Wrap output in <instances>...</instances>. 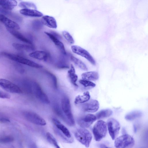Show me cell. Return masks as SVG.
<instances>
[{"instance_id": "cell-1", "label": "cell", "mask_w": 148, "mask_h": 148, "mask_svg": "<svg viewBox=\"0 0 148 148\" xmlns=\"http://www.w3.org/2000/svg\"><path fill=\"white\" fill-rule=\"evenodd\" d=\"M74 135L79 142L86 147H89L92 140V136L88 130L82 127L78 128L75 131Z\"/></svg>"}, {"instance_id": "cell-2", "label": "cell", "mask_w": 148, "mask_h": 148, "mask_svg": "<svg viewBox=\"0 0 148 148\" xmlns=\"http://www.w3.org/2000/svg\"><path fill=\"white\" fill-rule=\"evenodd\" d=\"M61 104L62 111L67 120V124L70 126L73 125L75 122L71 110L70 101L68 97H63Z\"/></svg>"}, {"instance_id": "cell-3", "label": "cell", "mask_w": 148, "mask_h": 148, "mask_svg": "<svg viewBox=\"0 0 148 148\" xmlns=\"http://www.w3.org/2000/svg\"><path fill=\"white\" fill-rule=\"evenodd\" d=\"M1 54L3 56L11 60L32 67L40 68L42 66L41 65L33 61L18 55L6 52H2Z\"/></svg>"}, {"instance_id": "cell-4", "label": "cell", "mask_w": 148, "mask_h": 148, "mask_svg": "<svg viewBox=\"0 0 148 148\" xmlns=\"http://www.w3.org/2000/svg\"><path fill=\"white\" fill-rule=\"evenodd\" d=\"M92 132L95 140L99 141L104 138L107 134V124L105 121L99 120L94 125Z\"/></svg>"}, {"instance_id": "cell-5", "label": "cell", "mask_w": 148, "mask_h": 148, "mask_svg": "<svg viewBox=\"0 0 148 148\" xmlns=\"http://www.w3.org/2000/svg\"><path fill=\"white\" fill-rule=\"evenodd\" d=\"M135 141L133 138L128 134H125L117 137L114 142L115 148H132Z\"/></svg>"}, {"instance_id": "cell-6", "label": "cell", "mask_w": 148, "mask_h": 148, "mask_svg": "<svg viewBox=\"0 0 148 148\" xmlns=\"http://www.w3.org/2000/svg\"><path fill=\"white\" fill-rule=\"evenodd\" d=\"M107 125L109 134L112 139H115L119 134L120 129L119 122L115 119L111 118L108 120Z\"/></svg>"}, {"instance_id": "cell-7", "label": "cell", "mask_w": 148, "mask_h": 148, "mask_svg": "<svg viewBox=\"0 0 148 148\" xmlns=\"http://www.w3.org/2000/svg\"><path fill=\"white\" fill-rule=\"evenodd\" d=\"M31 88L33 92L37 99L45 103H49V100L47 95L38 83L33 82L32 84Z\"/></svg>"}, {"instance_id": "cell-8", "label": "cell", "mask_w": 148, "mask_h": 148, "mask_svg": "<svg viewBox=\"0 0 148 148\" xmlns=\"http://www.w3.org/2000/svg\"><path fill=\"white\" fill-rule=\"evenodd\" d=\"M23 115L29 122L35 124L44 126L46 124L45 120L40 116L34 112L29 111L24 112Z\"/></svg>"}, {"instance_id": "cell-9", "label": "cell", "mask_w": 148, "mask_h": 148, "mask_svg": "<svg viewBox=\"0 0 148 148\" xmlns=\"http://www.w3.org/2000/svg\"><path fill=\"white\" fill-rule=\"evenodd\" d=\"M0 87L9 92L15 93H22V90L18 86L5 79L0 78Z\"/></svg>"}, {"instance_id": "cell-10", "label": "cell", "mask_w": 148, "mask_h": 148, "mask_svg": "<svg viewBox=\"0 0 148 148\" xmlns=\"http://www.w3.org/2000/svg\"><path fill=\"white\" fill-rule=\"evenodd\" d=\"M71 49L74 53L85 58L92 64L95 65V60L90 54L85 49L76 45L71 46Z\"/></svg>"}, {"instance_id": "cell-11", "label": "cell", "mask_w": 148, "mask_h": 148, "mask_svg": "<svg viewBox=\"0 0 148 148\" xmlns=\"http://www.w3.org/2000/svg\"><path fill=\"white\" fill-rule=\"evenodd\" d=\"M97 119L96 116L92 114H88L80 118L78 121V124L82 128L89 127Z\"/></svg>"}, {"instance_id": "cell-12", "label": "cell", "mask_w": 148, "mask_h": 148, "mask_svg": "<svg viewBox=\"0 0 148 148\" xmlns=\"http://www.w3.org/2000/svg\"><path fill=\"white\" fill-rule=\"evenodd\" d=\"M82 106L85 112L93 113L96 112L99 109V103L98 101L95 99H91L85 103Z\"/></svg>"}, {"instance_id": "cell-13", "label": "cell", "mask_w": 148, "mask_h": 148, "mask_svg": "<svg viewBox=\"0 0 148 148\" xmlns=\"http://www.w3.org/2000/svg\"><path fill=\"white\" fill-rule=\"evenodd\" d=\"M0 21L6 27L7 29L17 30L20 29L19 25L4 15L0 14Z\"/></svg>"}, {"instance_id": "cell-14", "label": "cell", "mask_w": 148, "mask_h": 148, "mask_svg": "<svg viewBox=\"0 0 148 148\" xmlns=\"http://www.w3.org/2000/svg\"><path fill=\"white\" fill-rule=\"evenodd\" d=\"M45 33L50 39L54 45L64 55L66 54V52L63 44L53 34L45 32Z\"/></svg>"}, {"instance_id": "cell-15", "label": "cell", "mask_w": 148, "mask_h": 148, "mask_svg": "<svg viewBox=\"0 0 148 148\" xmlns=\"http://www.w3.org/2000/svg\"><path fill=\"white\" fill-rule=\"evenodd\" d=\"M41 22L43 25L52 29H56L57 24L56 20L53 17L45 15L42 17Z\"/></svg>"}, {"instance_id": "cell-16", "label": "cell", "mask_w": 148, "mask_h": 148, "mask_svg": "<svg viewBox=\"0 0 148 148\" xmlns=\"http://www.w3.org/2000/svg\"><path fill=\"white\" fill-rule=\"evenodd\" d=\"M55 127L68 138H71V135L68 129L60 121L55 118L52 119Z\"/></svg>"}, {"instance_id": "cell-17", "label": "cell", "mask_w": 148, "mask_h": 148, "mask_svg": "<svg viewBox=\"0 0 148 148\" xmlns=\"http://www.w3.org/2000/svg\"><path fill=\"white\" fill-rule=\"evenodd\" d=\"M19 12L21 14L27 16L40 17L43 16L42 13L36 10L22 9Z\"/></svg>"}, {"instance_id": "cell-18", "label": "cell", "mask_w": 148, "mask_h": 148, "mask_svg": "<svg viewBox=\"0 0 148 148\" xmlns=\"http://www.w3.org/2000/svg\"><path fill=\"white\" fill-rule=\"evenodd\" d=\"M29 55L34 58L44 61L47 60L49 57L48 53L43 51H35L31 53Z\"/></svg>"}, {"instance_id": "cell-19", "label": "cell", "mask_w": 148, "mask_h": 148, "mask_svg": "<svg viewBox=\"0 0 148 148\" xmlns=\"http://www.w3.org/2000/svg\"><path fill=\"white\" fill-rule=\"evenodd\" d=\"M17 2L15 0H0V6L3 8L8 10H11L16 6Z\"/></svg>"}, {"instance_id": "cell-20", "label": "cell", "mask_w": 148, "mask_h": 148, "mask_svg": "<svg viewBox=\"0 0 148 148\" xmlns=\"http://www.w3.org/2000/svg\"><path fill=\"white\" fill-rule=\"evenodd\" d=\"M82 79L88 81H95L99 78V75L97 72L94 71H89L83 73L81 75Z\"/></svg>"}, {"instance_id": "cell-21", "label": "cell", "mask_w": 148, "mask_h": 148, "mask_svg": "<svg viewBox=\"0 0 148 148\" xmlns=\"http://www.w3.org/2000/svg\"><path fill=\"white\" fill-rule=\"evenodd\" d=\"M68 77L71 83L74 85L77 86L76 84L78 79V76L75 73V71L73 65L71 64L69 69L68 71Z\"/></svg>"}, {"instance_id": "cell-22", "label": "cell", "mask_w": 148, "mask_h": 148, "mask_svg": "<svg viewBox=\"0 0 148 148\" xmlns=\"http://www.w3.org/2000/svg\"><path fill=\"white\" fill-rule=\"evenodd\" d=\"M7 29L11 34L20 40L29 44H32L31 42L29 40L17 30L8 29Z\"/></svg>"}, {"instance_id": "cell-23", "label": "cell", "mask_w": 148, "mask_h": 148, "mask_svg": "<svg viewBox=\"0 0 148 148\" xmlns=\"http://www.w3.org/2000/svg\"><path fill=\"white\" fill-rule=\"evenodd\" d=\"M90 98V95L89 92L86 91L82 95L77 96L75 99L74 103L75 104L85 103L89 101Z\"/></svg>"}, {"instance_id": "cell-24", "label": "cell", "mask_w": 148, "mask_h": 148, "mask_svg": "<svg viewBox=\"0 0 148 148\" xmlns=\"http://www.w3.org/2000/svg\"><path fill=\"white\" fill-rule=\"evenodd\" d=\"M142 115V112L139 110H134L127 114L125 119L127 120L132 121L140 117Z\"/></svg>"}, {"instance_id": "cell-25", "label": "cell", "mask_w": 148, "mask_h": 148, "mask_svg": "<svg viewBox=\"0 0 148 148\" xmlns=\"http://www.w3.org/2000/svg\"><path fill=\"white\" fill-rule=\"evenodd\" d=\"M113 112L109 109L102 110L98 112L95 115L97 119H100L108 117L112 114Z\"/></svg>"}, {"instance_id": "cell-26", "label": "cell", "mask_w": 148, "mask_h": 148, "mask_svg": "<svg viewBox=\"0 0 148 148\" xmlns=\"http://www.w3.org/2000/svg\"><path fill=\"white\" fill-rule=\"evenodd\" d=\"M71 61L78 67L84 71H87L88 68L86 65L81 60L73 56H71Z\"/></svg>"}, {"instance_id": "cell-27", "label": "cell", "mask_w": 148, "mask_h": 148, "mask_svg": "<svg viewBox=\"0 0 148 148\" xmlns=\"http://www.w3.org/2000/svg\"><path fill=\"white\" fill-rule=\"evenodd\" d=\"M18 6L23 9L36 10L37 8L34 3L27 1H21L19 3Z\"/></svg>"}, {"instance_id": "cell-28", "label": "cell", "mask_w": 148, "mask_h": 148, "mask_svg": "<svg viewBox=\"0 0 148 148\" xmlns=\"http://www.w3.org/2000/svg\"><path fill=\"white\" fill-rule=\"evenodd\" d=\"M46 136L48 141L55 148H60L55 138L50 133L47 132L46 134Z\"/></svg>"}, {"instance_id": "cell-29", "label": "cell", "mask_w": 148, "mask_h": 148, "mask_svg": "<svg viewBox=\"0 0 148 148\" xmlns=\"http://www.w3.org/2000/svg\"><path fill=\"white\" fill-rule=\"evenodd\" d=\"M12 45L13 47L18 50L29 51L33 49L32 47L30 45L22 44L17 43H13Z\"/></svg>"}, {"instance_id": "cell-30", "label": "cell", "mask_w": 148, "mask_h": 148, "mask_svg": "<svg viewBox=\"0 0 148 148\" xmlns=\"http://www.w3.org/2000/svg\"><path fill=\"white\" fill-rule=\"evenodd\" d=\"M54 130L57 135L64 142L68 143H72L73 142V140L72 138H67L55 127Z\"/></svg>"}, {"instance_id": "cell-31", "label": "cell", "mask_w": 148, "mask_h": 148, "mask_svg": "<svg viewBox=\"0 0 148 148\" xmlns=\"http://www.w3.org/2000/svg\"><path fill=\"white\" fill-rule=\"evenodd\" d=\"M62 34L65 39L70 44H73L74 43V38L71 34L67 31H64L62 32Z\"/></svg>"}, {"instance_id": "cell-32", "label": "cell", "mask_w": 148, "mask_h": 148, "mask_svg": "<svg viewBox=\"0 0 148 148\" xmlns=\"http://www.w3.org/2000/svg\"><path fill=\"white\" fill-rule=\"evenodd\" d=\"M79 83L84 86V87H94L96 86V84L90 81L82 79L79 81Z\"/></svg>"}, {"instance_id": "cell-33", "label": "cell", "mask_w": 148, "mask_h": 148, "mask_svg": "<svg viewBox=\"0 0 148 148\" xmlns=\"http://www.w3.org/2000/svg\"><path fill=\"white\" fill-rule=\"evenodd\" d=\"M14 140V138L11 136H7L0 137V143H10Z\"/></svg>"}, {"instance_id": "cell-34", "label": "cell", "mask_w": 148, "mask_h": 148, "mask_svg": "<svg viewBox=\"0 0 148 148\" xmlns=\"http://www.w3.org/2000/svg\"><path fill=\"white\" fill-rule=\"evenodd\" d=\"M10 97V96L8 94L0 91V98L9 99Z\"/></svg>"}, {"instance_id": "cell-35", "label": "cell", "mask_w": 148, "mask_h": 148, "mask_svg": "<svg viewBox=\"0 0 148 148\" xmlns=\"http://www.w3.org/2000/svg\"><path fill=\"white\" fill-rule=\"evenodd\" d=\"M0 121L2 122H9L10 121L8 119L3 118L0 119Z\"/></svg>"}, {"instance_id": "cell-36", "label": "cell", "mask_w": 148, "mask_h": 148, "mask_svg": "<svg viewBox=\"0 0 148 148\" xmlns=\"http://www.w3.org/2000/svg\"><path fill=\"white\" fill-rule=\"evenodd\" d=\"M99 146L100 148H111L103 144H100Z\"/></svg>"}]
</instances>
